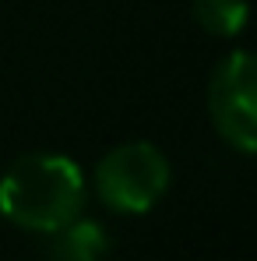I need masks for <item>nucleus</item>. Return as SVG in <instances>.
<instances>
[{"label":"nucleus","instance_id":"obj_1","mask_svg":"<svg viewBox=\"0 0 257 261\" xmlns=\"http://www.w3.org/2000/svg\"><path fill=\"white\" fill-rule=\"evenodd\" d=\"M85 173L71 155L32 152L0 176V216L28 233H53L81 216Z\"/></svg>","mask_w":257,"mask_h":261},{"label":"nucleus","instance_id":"obj_2","mask_svg":"<svg viewBox=\"0 0 257 261\" xmlns=\"http://www.w3.org/2000/svg\"><path fill=\"white\" fill-rule=\"evenodd\" d=\"M169 180H173V166L159 145L124 141L95 163L92 187L109 212L145 216L166 198Z\"/></svg>","mask_w":257,"mask_h":261},{"label":"nucleus","instance_id":"obj_3","mask_svg":"<svg viewBox=\"0 0 257 261\" xmlns=\"http://www.w3.org/2000/svg\"><path fill=\"white\" fill-rule=\"evenodd\" d=\"M208 113L225 145L243 155L257 148V64L250 49H233L218 60L208 82Z\"/></svg>","mask_w":257,"mask_h":261},{"label":"nucleus","instance_id":"obj_4","mask_svg":"<svg viewBox=\"0 0 257 261\" xmlns=\"http://www.w3.org/2000/svg\"><path fill=\"white\" fill-rule=\"evenodd\" d=\"M109 233L95 219H71L67 226L46 233V261H106L109 258Z\"/></svg>","mask_w":257,"mask_h":261},{"label":"nucleus","instance_id":"obj_5","mask_svg":"<svg viewBox=\"0 0 257 261\" xmlns=\"http://www.w3.org/2000/svg\"><path fill=\"white\" fill-rule=\"evenodd\" d=\"M194 21L222 39H233L247 25V0H194Z\"/></svg>","mask_w":257,"mask_h":261}]
</instances>
